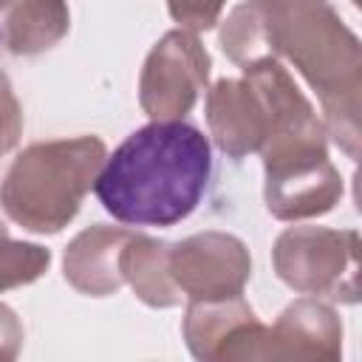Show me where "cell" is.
I'll list each match as a JSON object with an SVG mask.
<instances>
[{
  "label": "cell",
  "instance_id": "cell-9",
  "mask_svg": "<svg viewBox=\"0 0 362 362\" xmlns=\"http://www.w3.org/2000/svg\"><path fill=\"white\" fill-rule=\"evenodd\" d=\"M269 334L272 359L334 362L342 356V320L328 303L311 294L288 303L274 325H269Z\"/></svg>",
  "mask_w": 362,
  "mask_h": 362
},
{
  "label": "cell",
  "instance_id": "cell-17",
  "mask_svg": "<svg viewBox=\"0 0 362 362\" xmlns=\"http://www.w3.org/2000/svg\"><path fill=\"white\" fill-rule=\"evenodd\" d=\"M23 136V107L8 76L0 71V156L11 153Z\"/></svg>",
  "mask_w": 362,
  "mask_h": 362
},
{
  "label": "cell",
  "instance_id": "cell-3",
  "mask_svg": "<svg viewBox=\"0 0 362 362\" xmlns=\"http://www.w3.org/2000/svg\"><path fill=\"white\" fill-rule=\"evenodd\" d=\"M105 156L99 136L28 144L0 181L3 212L34 235H57L76 218Z\"/></svg>",
  "mask_w": 362,
  "mask_h": 362
},
{
  "label": "cell",
  "instance_id": "cell-16",
  "mask_svg": "<svg viewBox=\"0 0 362 362\" xmlns=\"http://www.w3.org/2000/svg\"><path fill=\"white\" fill-rule=\"evenodd\" d=\"M223 6H226V0H167L170 17L192 34L215 28Z\"/></svg>",
  "mask_w": 362,
  "mask_h": 362
},
{
  "label": "cell",
  "instance_id": "cell-12",
  "mask_svg": "<svg viewBox=\"0 0 362 362\" xmlns=\"http://www.w3.org/2000/svg\"><path fill=\"white\" fill-rule=\"evenodd\" d=\"M255 317V308L240 294L221 300H189L181 325L184 342L195 359L218 362L221 351L235 337V331Z\"/></svg>",
  "mask_w": 362,
  "mask_h": 362
},
{
  "label": "cell",
  "instance_id": "cell-14",
  "mask_svg": "<svg viewBox=\"0 0 362 362\" xmlns=\"http://www.w3.org/2000/svg\"><path fill=\"white\" fill-rule=\"evenodd\" d=\"M218 42L223 54L246 68L263 59H277L274 48V6L272 0H243L221 23Z\"/></svg>",
  "mask_w": 362,
  "mask_h": 362
},
{
  "label": "cell",
  "instance_id": "cell-21",
  "mask_svg": "<svg viewBox=\"0 0 362 362\" xmlns=\"http://www.w3.org/2000/svg\"><path fill=\"white\" fill-rule=\"evenodd\" d=\"M8 3H11V0H0V8H3V6H8Z\"/></svg>",
  "mask_w": 362,
  "mask_h": 362
},
{
  "label": "cell",
  "instance_id": "cell-1",
  "mask_svg": "<svg viewBox=\"0 0 362 362\" xmlns=\"http://www.w3.org/2000/svg\"><path fill=\"white\" fill-rule=\"evenodd\" d=\"M209 175L212 150L198 127L150 122L105 156L93 192L127 226H173L195 212Z\"/></svg>",
  "mask_w": 362,
  "mask_h": 362
},
{
  "label": "cell",
  "instance_id": "cell-5",
  "mask_svg": "<svg viewBox=\"0 0 362 362\" xmlns=\"http://www.w3.org/2000/svg\"><path fill=\"white\" fill-rule=\"evenodd\" d=\"M209 68V51L192 31H167L150 48L139 76V105L150 122L184 119L206 90Z\"/></svg>",
  "mask_w": 362,
  "mask_h": 362
},
{
  "label": "cell",
  "instance_id": "cell-18",
  "mask_svg": "<svg viewBox=\"0 0 362 362\" xmlns=\"http://www.w3.org/2000/svg\"><path fill=\"white\" fill-rule=\"evenodd\" d=\"M23 339H25V331H23L20 317L14 314V308L0 303V362L17 359V354L23 348Z\"/></svg>",
  "mask_w": 362,
  "mask_h": 362
},
{
  "label": "cell",
  "instance_id": "cell-4",
  "mask_svg": "<svg viewBox=\"0 0 362 362\" xmlns=\"http://www.w3.org/2000/svg\"><path fill=\"white\" fill-rule=\"evenodd\" d=\"M277 277L311 297L354 305L359 300V235L354 229L288 226L272 249Z\"/></svg>",
  "mask_w": 362,
  "mask_h": 362
},
{
  "label": "cell",
  "instance_id": "cell-11",
  "mask_svg": "<svg viewBox=\"0 0 362 362\" xmlns=\"http://www.w3.org/2000/svg\"><path fill=\"white\" fill-rule=\"evenodd\" d=\"M122 277L150 308H173L184 297L170 274V243L150 235L133 232L127 238L122 249Z\"/></svg>",
  "mask_w": 362,
  "mask_h": 362
},
{
  "label": "cell",
  "instance_id": "cell-15",
  "mask_svg": "<svg viewBox=\"0 0 362 362\" xmlns=\"http://www.w3.org/2000/svg\"><path fill=\"white\" fill-rule=\"evenodd\" d=\"M51 266V252L40 243L14 240L11 235L0 238V291L28 286L40 280Z\"/></svg>",
  "mask_w": 362,
  "mask_h": 362
},
{
  "label": "cell",
  "instance_id": "cell-2",
  "mask_svg": "<svg viewBox=\"0 0 362 362\" xmlns=\"http://www.w3.org/2000/svg\"><path fill=\"white\" fill-rule=\"evenodd\" d=\"M274 48L317 90L322 105L325 136L348 158H359V110H362V48L356 34L325 3H277Z\"/></svg>",
  "mask_w": 362,
  "mask_h": 362
},
{
  "label": "cell",
  "instance_id": "cell-8",
  "mask_svg": "<svg viewBox=\"0 0 362 362\" xmlns=\"http://www.w3.org/2000/svg\"><path fill=\"white\" fill-rule=\"evenodd\" d=\"M206 124L229 158H243L260 153L269 136V107L246 76L218 79L206 90Z\"/></svg>",
  "mask_w": 362,
  "mask_h": 362
},
{
  "label": "cell",
  "instance_id": "cell-6",
  "mask_svg": "<svg viewBox=\"0 0 362 362\" xmlns=\"http://www.w3.org/2000/svg\"><path fill=\"white\" fill-rule=\"evenodd\" d=\"M266 209L277 221H305L331 212L342 198V175L328 147H303L263 158Z\"/></svg>",
  "mask_w": 362,
  "mask_h": 362
},
{
  "label": "cell",
  "instance_id": "cell-20",
  "mask_svg": "<svg viewBox=\"0 0 362 362\" xmlns=\"http://www.w3.org/2000/svg\"><path fill=\"white\" fill-rule=\"evenodd\" d=\"M6 235H8V229H6V223L0 221V238H6Z\"/></svg>",
  "mask_w": 362,
  "mask_h": 362
},
{
  "label": "cell",
  "instance_id": "cell-10",
  "mask_svg": "<svg viewBox=\"0 0 362 362\" xmlns=\"http://www.w3.org/2000/svg\"><path fill=\"white\" fill-rule=\"evenodd\" d=\"M133 232L122 226L93 223L71 238L62 255L65 280L88 297H107L124 286L122 249Z\"/></svg>",
  "mask_w": 362,
  "mask_h": 362
},
{
  "label": "cell",
  "instance_id": "cell-19",
  "mask_svg": "<svg viewBox=\"0 0 362 362\" xmlns=\"http://www.w3.org/2000/svg\"><path fill=\"white\" fill-rule=\"evenodd\" d=\"M277 3H320V0H277Z\"/></svg>",
  "mask_w": 362,
  "mask_h": 362
},
{
  "label": "cell",
  "instance_id": "cell-7",
  "mask_svg": "<svg viewBox=\"0 0 362 362\" xmlns=\"http://www.w3.org/2000/svg\"><path fill=\"white\" fill-rule=\"evenodd\" d=\"M170 274L187 300L238 297L252 277V255L240 238L206 229L170 243Z\"/></svg>",
  "mask_w": 362,
  "mask_h": 362
},
{
  "label": "cell",
  "instance_id": "cell-13",
  "mask_svg": "<svg viewBox=\"0 0 362 362\" xmlns=\"http://www.w3.org/2000/svg\"><path fill=\"white\" fill-rule=\"evenodd\" d=\"M71 28L68 0H14L3 20V45L17 57L51 51Z\"/></svg>",
  "mask_w": 362,
  "mask_h": 362
}]
</instances>
